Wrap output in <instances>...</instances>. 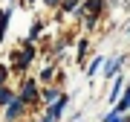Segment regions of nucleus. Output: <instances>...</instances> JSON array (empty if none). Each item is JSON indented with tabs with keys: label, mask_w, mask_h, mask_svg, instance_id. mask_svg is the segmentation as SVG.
<instances>
[{
	"label": "nucleus",
	"mask_w": 130,
	"mask_h": 122,
	"mask_svg": "<svg viewBox=\"0 0 130 122\" xmlns=\"http://www.w3.org/2000/svg\"><path fill=\"white\" fill-rule=\"evenodd\" d=\"M101 12H104V0H84L75 9V18H84V26L93 29L98 23V18H101Z\"/></svg>",
	"instance_id": "1"
},
{
	"label": "nucleus",
	"mask_w": 130,
	"mask_h": 122,
	"mask_svg": "<svg viewBox=\"0 0 130 122\" xmlns=\"http://www.w3.org/2000/svg\"><path fill=\"white\" fill-rule=\"evenodd\" d=\"M12 61H14V67H18V70L23 73L26 67L35 61V47H32L29 41H23V50H20V52H12Z\"/></svg>",
	"instance_id": "2"
},
{
	"label": "nucleus",
	"mask_w": 130,
	"mask_h": 122,
	"mask_svg": "<svg viewBox=\"0 0 130 122\" xmlns=\"http://www.w3.org/2000/svg\"><path fill=\"white\" fill-rule=\"evenodd\" d=\"M18 99L23 105H32L35 99H38V81L35 79H23V81H20V96Z\"/></svg>",
	"instance_id": "3"
},
{
	"label": "nucleus",
	"mask_w": 130,
	"mask_h": 122,
	"mask_svg": "<svg viewBox=\"0 0 130 122\" xmlns=\"http://www.w3.org/2000/svg\"><path fill=\"white\" fill-rule=\"evenodd\" d=\"M127 111H130V81L124 84V93H121V102H116V105H113L110 116H124Z\"/></svg>",
	"instance_id": "4"
},
{
	"label": "nucleus",
	"mask_w": 130,
	"mask_h": 122,
	"mask_svg": "<svg viewBox=\"0 0 130 122\" xmlns=\"http://www.w3.org/2000/svg\"><path fill=\"white\" fill-rule=\"evenodd\" d=\"M124 61H127V55H113V58H107V64H104L107 79H116V76H119V70L124 67Z\"/></svg>",
	"instance_id": "5"
},
{
	"label": "nucleus",
	"mask_w": 130,
	"mask_h": 122,
	"mask_svg": "<svg viewBox=\"0 0 130 122\" xmlns=\"http://www.w3.org/2000/svg\"><path fill=\"white\" fill-rule=\"evenodd\" d=\"M6 108H9V111H6V122H14V119H20V116H23V111H26V105L20 102L18 96H14L12 102L6 105Z\"/></svg>",
	"instance_id": "6"
},
{
	"label": "nucleus",
	"mask_w": 130,
	"mask_h": 122,
	"mask_svg": "<svg viewBox=\"0 0 130 122\" xmlns=\"http://www.w3.org/2000/svg\"><path fill=\"white\" fill-rule=\"evenodd\" d=\"M67 102H70V99L61 93V99H58V102H52L49 108H46V116H49L52 122H58V119H61V113H64V108H67Z\"/></svg>",
	"instance_id": "7"
},
{
	"label": "nucleus",
	"mask_w": 130,
	"mask_h": 122,
	"mask_svg": "<svg viewBox=\"0 0 130 122\" xmlns=\"http://www.w3.org/2000/svg\"><path fill=\"white\" fill-rule=\"evenodd\" d=\"M119 93H124V76H116L113 79V87H110V102H116Z\"/></svg>",
	"instance_id": "8"
},
{
	"label": "nucleus",
	"mask_w": 130,
	"mask_h": 122,
	"mask_svg": "<svg viewBox=\"0 0 130 122\" xmlns=\"http://www.w3.org/2000/svg\"><path fill=\"white\" fill-rule=\"evenodd\" d=\"M81 3H84V0H64V3L58 6V9H61V15H72V12L78 9Z\"/></svg>",
	"instance_id": "9"
},
{
	"label": "nucleus",
	"mask_w": 130,
	"mask_h": 122,
	"mask_svg": "<svg viewBox=\"0 0 130 122\" xmlns=\"http://www.w3.org/2000/svg\"><path fill=\"white\" fill-rule=\"evenodd\" d=\"M41 99H43L46 105H52V102H58V99H61V93H58L55 87H49V90H43V93H41Z\"/></svg>",
	"instance_id": "10"
},
{
	"label": "nucleus",
	"mask_w": 130,
	"mask_h": 122,
	"mask_svg": "<svg viewBox=\"0 0 130 122\" xmlns=\"http://www.w3.org/2000/svg\"><path fill=\"white\" fill-rule=\"evenodd\" d=\"M104 61H107V58H101V55H98V58H93V64L87 67V76H95V73L104 67Z\"/></svg>",
	"instance_id": "11"
},
{
	"label": "nucleus",
	"mask_w": 130,
	"mask_h": 122,
	"mask_svg": "<svg viewBox=\"0 0 130 122\" xmlns=\"http://www.w3.org/2000/svg\"><path fill=\"white\" fill-rule=\"evenodd\" d=\"M12 99H14V93H12V90H9V87L3 84V87H0V105H9Z\"/></svg>",
	"instance_id": "12"
},
{
	"label": "nucleus",
	"mask_w": 130,
	"mask_h": 122,
	"mask_svg": "<svg viewBox=\"0 0 130 122\" xmlns=\"http://www.w3.org/2000/svg\"><path fill=\"white\" fill-rule=\"evenodd\" d=\"M41 29H43V23H41V20H35V23H32V29H29V38H26V41H29V44H32V41H35V38H38V35H41Z\"/></svg>",
	"instance_id": "13"
},
{
	"label": "nucleus",
	"mask_w": 130,
	"mask_h": 122,
	"mask_svg": "<svg viewBox=\"0 0 130 122\" xmlns=\"http://www.w3.org/2000/svg\"><path fill=\"white\" fill-rule=\"evenodd\" d=\"M84 52H87V38H81V41H78V50H75V61H81V58H84Z\"/></svg>",
	"instance_id": "14"
},
{
	"label": "nucleus",
	"mask_w": 130,
	"mask_h": 122,
	"mask_svg": "<svg viewBox=\"0 0 130 122\" xmlns=\"http://www.w3.org/2000/svg\"><path fill=\"white\" fill-rule=\"evenodd\" d=\"M9 18H12V9H0V26H9Z\"/></svg>",
	"instance_id": "15"
},
{
	"label": "nucleus",
	"mask_w": 130,
	"mask_h": 122,
	"mask_svg": "<svg viewBox=\"0 0 130 122\" xmlns=\"http://www.w3.org/2000/svg\"><path fill=\"white\" fill-rule=\"evenodd\" d=\"M52 76H55V67H43V73H41V81H49Z\"/></svg>",
	"instance_id": "16"
},
{
	"label": "nucleus",
	"mask_w": 130,
	"mask_h": 122,
	"mask_svg": "<svg viewBox=\"0 0 130 122\" xmlns=\"http://www.w3.org/2000/svg\"><path fill=\"white\" fill-rule=\"evenodd\" d=\"M43 3H46V6H49V9H58V6H61V3H64V0H43Z\"/></svg>",
	"instance_id": "17"
},
{
	"label": "nucleus",
	"mask_w": 130,
	"mask_h": 122,
	"mask_svg": "<svg viewBox=\"0 0 130 122\" xmlns=\"http://www.w3.org/2000/svg\"><path fill=\"white\" fill-rule=\"evenodd\" d=\"M3 81H6V70L0 67V87H3Z\"/></svg>",
	"instance_id": "18"
},
{
	"label": "nucleus",
	"mask_w": 130,
	"mask_h": 122,
	"mask_svg": "<svg viewBox=\"0 0 130 122\" xmlns=\"http://www.w3.org/2000/svg\"><path fill=\"white\" fill-rule=\"evenodd\" d=\"M3 32H6V26H0V41H3Z\"/></svg>",
	"instance_id": "19"
},
{
	"label": "nucleus",
	"mask_w": 130,
	"mask_h": 122,
	"mask_svg": "<svg viewBox=\"0 0 130 122\" xmlns=\"http://www.w3.org/2000/svg\"><path fill=\"white\" fill-rule=\"evenodd\" d=\"M32 3H35V0H23V6H32Z\"/></svg>",
	"instance_id": "20"
},
{
	"label": "nucleus",
	"mask_w": 130,
	"mask_h": 122,
	"mask_svg": "<svg viewBox=\"0 0 130 122\" xmlns=\"http://www.w3.org/2000/svg\"><path fill=\"white\" fill-rule=\"evenodd\" d=\"M41 122H52V119H49V116H43V119H41Z\"/></svg>",
	"instance_id": "21"
}]
</instances>
